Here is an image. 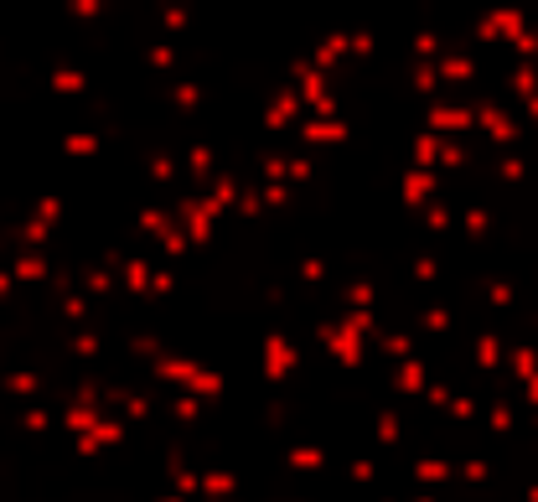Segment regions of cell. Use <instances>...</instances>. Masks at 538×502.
<instances>
[{
	"mask_svg": "<svg viewBox=\"0 0 538 502\" xmlns=\"http://www.w3.org/2000/svg\"><path fill=\"white\" fill-rule=\"evenodd\" d=\"M145 378L166 383L176 394H197V399H223L228 394V373L223 368H207L197 358H182V352H166V358L145 363Z\"/></svg>",
	"mask_w": 538,
	"mask_h": 502,
	"instance_id": "1",
	"label": "cell"
},
{
	"mask_svg": "<svg viewBox=\"0 0 538 502\" xmlns=\"http://www.w3.org/2000/svg\"><path fill=\"white\" fill-rule=\"evenodd\" d=\"M301 363H306L301 342L285 337L280 327H269V332L259 337V378L269 383V389H280V383H290L295 373H301Z\"/></svg>",
	"mask_w": 538,
	"mask_h": 502,
	"instance_id": "2",
	"label": "cell"
},
{
	"mask_svg": "<svg viewBox=\"0 0 538 502\" xmlns=\"http://www.w3.org/2000/svg\"><path fill=\"white\" fill-rule=\"evenodd\" d=\"M311 337L326 347V358H332L337 368H347V373L368 368V358H373V342H368V337H352V332H342V321H337V316H321L316 327H311Z\"/></svg>",
	"mask_w": 538,
	"mask_h": 502,
	"instance_id": "3",
	"label": "cell"
},
{
	"mask_svg": "<svg viewBox=\"0 0 538 502\" xmlns=\"http://www.w3.org/2000/svg\"><path fill=\"white\" fill-rule=\"evenodd\" d=\"M352 140V120H347V114H342V120H311V114H306V120L301 125H295V151H337V145H347Z\"/></svg>",
	"mask_w": 538,
	"mask_h": 502,
	"instance_id": "4",
	"label": "cell"
},
{
	"mask_svg": "<svg viewBox=\"0 0 538 502\" xmlns=\"http://www.w3.org/2000/svg\"><path fill=\"white\" fill-rule=\"evenodd\" d=\"M430 389V363L425 358H404L388 368V399H420Z\"/></svg>",
	"mask_w": 538,
	"mask_h": 502,
	"instance_id": "5",
	"label": "cell"
},
{
	"mask_svg": "<svg viewBox=\"0 0 538 502\" xmlns=\"http://www.w3.org/2000/svg\"><path fill=\"white\" fill-rule=\"evenodd\" d=\"M280 461L295 471V477H321V471L332 466V456H326L321 440H290V446L280 451Z\"/></svg>",
	"mask_w": 538,
	"mask_h": 502,
	"instance_id": "6",
	"label": "cell"
},
{
	"mask_svg": "<svg viewBox=\"0 0 538 502\" xmlns=\"http://www.w3.org/2000/svg\"><path fill=\"white\" fill-rule=\"evenodd\" d=\"M435 192H440V171H404V182H399V202L409 213H425L430 202H435Z\"/></svg>",
	"mask_w": 538,
	"mask_h": 502,
	"instance_id": "7",
	"label": "cell"
},
{
	"mask_svg": "<svg viewBox=\"0 0 538 502\" xmlns=\"http://www.w3.org/2000/svg\"><path fill=\"white\" fill-rule=\"evenodd\" d=\"M88 88H94V78H88L83 68H73V63H52L47 68V94H57V99H83Z\"/></svg>",
	"mask_w": 538,
	"mask_h": 502,
	"instance_id": "8",
	"label": "cell"
},
{
	"mask_svg": "<svg viewBox=\"0 0 538 502\" xmlns=\"http://www.w3.org/2000/svg\"><path fill=\"white\" fill-rule=\"evenodd\" d=\"M6 270L16 275V285H47V280H52V264H47L42 249H16V254L6 259Z\"/></svg>",
	"mask_w": 538,
	"mask_h": 502,
	"instance_id": "9",
	"label": "cell"
},
{
	"mask_svg": "<svg viewBox=\"0 0 538 502\" xmlns=\"http://www.w3.org/2000/svg\"><path fill=\"white\" fill-rule=\"evenodd\" d=\"M373 435H378L383 451H394L399 440H404V404H399V399H383V404L373 409Z\"/></svg>",
	"mask_w": 538,
	"mask_h": 502,
	"instance_id": "10",
	"label": "cell"
},
{
	"mask_svg": "<svg viewBox=\"0 0 538 502\" xmlns=\"http://www.w3.org/2000/svg\"><path fill=\"white\" fill-rule=\"evenodd\" d=\"M104 415H114V409H99V404H63V409H57V430H63V435H88Z\"/></svg>",
	"mask_w": 538,
	"mask_h": 502,
	"instance_id": "11",
	"label": "cell"
},
{
	"mask_svg": "<svg viewBox=\"0 0 538 502\" xmlns=\"http://www.w3.org/2000/svg\"><path fill=\"white\" fill-rule=\"evenodd\" d=\"M0 389H6L16 404H37V399L47 394V383H42V373H32V368H11V373H0Z\"/></svg>",
	"mask_w": 538,
	"mask_h": 502,
	"instance_id": "12",
	"label": "cell"
},
{
	"mask_svg": "<svg viewBox=\"0 0 538 502\" xmlns=\"http://www.w3.org/2000/svg\"><path fill=\"white\" fill-rule=\"evenodd\" d=\"M202 502H233L238 497V471L233 466H202Z\"/></svg>",
	"mask_w": 538,
	"mask_h": 502,
	"instance_id": "13",
	"label": "cell"
},
{
	"mask_svg": "<svg viewBox=\"0 0 538 502\" xmlns=\"http://www.w3.org/2000/svg\"><path fill=\"white\" fill-rule=\"evenodd\" d=\"M135 228H140V239H166V233L176 228V213L166 208V202H140V208H135Z\"/></svg>",
	"mask_w": 538,
	"mask_h": 502,
	"instance_id": "14",
	"label": "cell"
},
{
	"mask_svg": "<svg viewBox=\"0 0 538 502\" xmlns=\"http://www.w3.org/2000/svg\"><path fill=\"white\" fill-rule=\"evenodd\" d=\"M16 425H21L26 435H52V430H57V409L42 404V399H37V404H21V409H16Z\"/></svg>",
	"mask_w": 538,
	"mask_h": 502,
	"instance_id": "15",
	"label": "cell"
},
{
	"mask_svg": "<svg viewBox=\"0 0 538 502\" xmlns=\"http://www.w3.org/2000/svg\"><path fill=\"white\" fill-rule=\"evenodd\" d=\"M316 182V156L311 151H285V187H311Z\"/></svg>",
	"mask_w": 538,
	"mask_h": 502,
	"instance_id": "16",
	"label": "cell"
},
{
	"mask_svg": "<svg viewBox=\"0 0 538 502\" xmlns=\"http://www.w3.org/2000/svg\"><path fill=\"white\" fill-rule=\"evenodd\" d=\"M409 161H414V171H440V135H435V130H420V135H414Z\"/></svg>",
	"mask_w": 538,
	"mask_h": 502,
	"instance_id": "17",
	"label": "cell"
},
{
	"mask_svg": "<svg viewBox=\"0 0 538 502\" xmlns=\"http://www.w3.org/2000/svg\"><path fill=\"white\" fill-rule=\"evenodd\" d=\"M32 218H42L47 228H63V218H68V202L57 197V192H42V197H32Z\"/></svg>",
	"mask_w": 538,
	"mask_h": 502,
	"instance_id": "18",
	"label": "cell"
},
{
	"mask_svg": "<svg viewBox=\"0 0 538 502\" xmlns=\"http://www.w3.org/2000/svg\"><path fill=\"white\" fill-rule=\"evenodd\" d=\"M6 295H16V275L6 270V264H0V301H6Z\"/></svg>",
	"mask_w": 538,
	"mask_h": 502,
	"instance_id": "19",
	"label": "cell"
},
{
	"mask_svg": "<svg viewBox=\"0 0 538 502\" xmlns=\"http://www.w3.org/2000/svg\"><path fill=\"white\" fill-rule=\"evenodd\" d=\"M151 502H197V497H182V492H176V487H161Z\"/></svg>",
	"mask_w": 538,
	"mask_h": 502,
	"instance_id": "20",
	"label": "cell"
}]
</instances>
